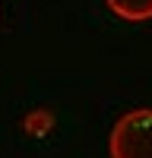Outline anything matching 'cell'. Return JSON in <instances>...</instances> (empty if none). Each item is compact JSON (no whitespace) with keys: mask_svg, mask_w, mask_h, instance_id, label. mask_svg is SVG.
Segmentation results:
<instances>
[{"mask_svg":"<svg viewBox=\"0 0 152 158\" xmlns=\"http://www.w3.org/2000/svg\"><path fill=\"white\" fill-rule=\"evenodd\" d=\"M108 158H152V108L117 117L108 136Z\"/></svg>","mask_w":152,"mask_h":158,"instance_id":"obj_1","label":"cell"},{"mask_svg":"<svg viewBox=\"0 0 152 158\" xmlns=\"http://www.w3.org/2000/svg\"><path fill=\"white\" fill-rule=\"evenodd\" d=\"M105 3L117 19H127V22H149L152 19V0H105Z\"/></svg>","mask_w":152,"mask_h":158,"instance_id":"obj_2","label":"cell"}]
</instances>
